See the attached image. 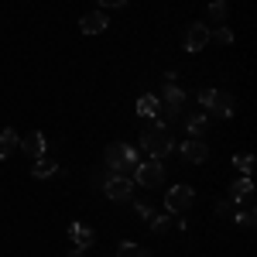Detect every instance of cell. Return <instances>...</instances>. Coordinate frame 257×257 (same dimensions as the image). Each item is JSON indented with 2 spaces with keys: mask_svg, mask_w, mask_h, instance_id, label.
Listing matches in <instances>:
<instances>
[{
  "mask_svg": "<svg viewBox=\"0 0 257 257\" xmlns=\"http://www.w3.org/2000/svg\"><path fill=\"white\" fill-rule=\"evenodd\" d=\"M182 158L192 161V165H202V161L209 158V148H206L199 138H192V141H185V144H182Z\"/></svg>",
  "mask_w": 257,
  "mask_h": 257,
  "instance_id": "8fae6325",
  "label": "cell"
},
{
  "mask_svg": "<svg viewBox=\"0 0 257 257\" xmlns=\"http://www.w3.org/2000/svg\"><path fill=\"white\" fill-rule=\"evenodd\" d=\"M230 202L233 206H243V202H254V182H250V175H243V178H237L233 185H230Z\"/></svg>",
  "mask_w": 257,
  "mask_h": 257,
  "instance_id": "9c48e42d",
  "label": "cell"
},
{
  "mask_svg": "<svg viewBox=\"0 0 257 257\" xmlns=\"http://www.w3.org/2000/svg\"><path fill=\"white\" fill-rule=\"evenodd\" d=\"M192 202H196V189L185 185V182H182V185H172V189L165 192V209H168L172 216H175V213H185Z\"/></svg>",
  "mask_w": 257,
  "mask_h": 257,
  "instance_id": "8992f818",
  "label": "cell"
},
{
  "mask_svg": "<svg viewBox=\"0 0 257 257\" xmlns=\"http://www.w3.org/2000/svg\"><path fill=\"white\" fill-rule=\"evenodd\" d=\"M86 254V250H79V247H72V250H69V257H82Z\"/></svg>",
  "mask_w": 257,
  "mask_h": 257,
  "instance_id": "4316f807",
  "label": "cell"
},
{
  "mask_svg": "<svg viewBox=\"0 0 257 257\" xmlns=\"http://www.w3.org/2000/svg\"><path fill=\"white\" fill-rule=\"evenodd\" d=\"M185 131H189L192 138H202V134L209 131V117H206V113H189V117H185Z\"/></svg>",
  "mask_w": 257,
  "mask_h": 257,
  "instance_id": "2e32d148",
  "label": "cell"
},
{
  "mask_svg": "<svg viewBox=\"0 0 257 257\" xmlns=\"http://www.w3.org/2000/svg\"><path fill=\"white\" fill-rule=\"evenodd\" d=\"M134 213H138L141 219H151V216H155V213H151V206H148V202H134Z\"/></svg>",
  "mask_w": 257,
  "mask_h": 257,
  "instance_id": "d4e9b609",
  "label": "cell"
},
{
  "mask_svg": "<svg viewBox=\"0 0 257 257\" xmlns=\"http://www.w3.org/2000/svg\"><path fill=\"white\" fill-rule=\"evenodd\" d=\"M117 257H148V250H144V247H138V243H120Z\"/></svg>",
  "mask_w": 257,
  "mask_h": 257,
  "instance_id": "603a6c76",
  "label": "cell"
},
{
  "mask_svg": "<svg viewBox=\"0 0 257 257\" xmlns=\"http://www.w3.org/2000/svg\"><path fill=\"white\" fill-rule=\"evenodd\" d=\"M127 0H99V7H123Z\"/></svg>",
  "mask_w": 257,
  "mask_h": 257,
  "instance_id": "484cf974",
  "label": "cell"
},
{
  "mask_svg": "<svg viewBox=\"0 0 257 257\" xmlns=\"http://www.w3.org/2000/svg\"><path fill=\"white\" fill-rule=\"evenodd\" d=\"M172 148H175V141H172V131L161 117H155L148 131H141V151L148 158H165V155H172Z\"/></svg>",
  "mask_w": 257,
  "mask_h": 257,
  "instance_id": "6da1fadb",
  "label": "cell"
},
{
  "mask_svg": "<svg viewBox=\"0 0 257 257\" xmlns=\"http://www.w3.org/2000/svg\"><path fill=\"white\" fill-rule=\"evenodd\" d=\"M148 223H151L155 233H168V230H175V216H172V213H165V216H151Z\"/></svg>",
  "mask_w": 257,
  "mask_h": 257,
  "instance_id": "d6986e66",
  "label": "cell"
},
{
  "mask_svg": "<svg viewBox=\"0 0 257 257\" xmlns=\"http://www.w3.org/2000/svg\"><path fill=\"white\" fill-rule=\"evenodd\" d=\"M202 48H209V28L196 21L185 28V52H202Z\"/></svg>",
  "mask_w": 257,
  "mask_h": 257,
  "instance_id": "ba28073f",
  "label": "cell"
},
{
  "mask_svg": "<svg viewBox=\"0 0 257 257\" xmlns=\"http://www.w3.org/2000/svg\"><path fill=\"white\" fill-rule=\"evenodd\" d=\"M106 24H110V18H106L103 11H89V14H82V21H79L82 35H103Z\"/></svg>",
  "mask_w": 257,
  "mask_h": 257,
  "instance_id": "30bf717a",
  "label": "cell"
},
{
  "mask_svg": "<svg viewBox=\"0 0 257 257\" xmlns=\"http://www.w3.org/2000/svg\"><path fill=\"white\" fill-rule=\"evenodd\" d=\"M134 185H144V189H155V185H161L165 182V168H161L158 158H148L141 161V165H134Z\"/></svg>",
  "mask_w": 257,
  "mask_h": 257,
  "instance_id": "5b68a950",
  "label": "cell"
},
{
  "mask_svg": "<svg viewBox=\"0 0 257 257\" xmlns=\"http://www.w3.org/2000/svg\"><path fill=\"white\" fill-rule=\"evenodd\" d=\"M233 219H237L240 226H254V223H257L254 202H243V206H237V209H233Z\"/></svg>",
  "mask_w": 257,
  "mask_h": 257,
  "instance_id": "ac0fdd59",
  "label": "cell"
},
{
  "mask_svg": "<svg viewBox=\"0 0 257 257\" xmlns=\"http://www.w3.org/2000/svg\"><path fill=\"white\" fill-rule=\"evenodd\" d=\"M103 192H106V199H113V202H127V199L134 196V178L110 175V178H106V185H103Z\"/></svg>",
  "mask_w": 257,
  "mask_h": 257,
  "instance_id": "52a82bcc",
  "label": "cell"
},
{
  "mask_svg": "<svg viewBox=\"0 0 257 257\" xmlns=\"http://www.w3.org/2000/svg\"><path fill=\"white\" fill-rule=\"evenodd\" d=\"M161 113L158 117L168 123V120L182 117V110H185V89L178 86V82H172V86H165V93H161Z\"/></svg>",
  "mask_w": 257,
  "mask_h": 257,
  "instance_id": "277c9868",
  "label": "cell"
},
{
  "mask_svg": "<svg viewBox=\"0 0 257 257\" xmlns=\"http://www.w3.org/2000/svg\"><path fill=\"white\" fill-rule=\"evenodd\" d=\"M233 209H237V206H233L230 199H219L216 206H213V213H216L219 219H233Z\"/></svg>",
  "mask_w": 257,
  "mask_h": 257,
  "instance_id": "44dd1931",
  "label": "cell"
},
{
  "mask_svg": "<svg viewBox=\"0 0 257 257\" xmlns=\"http://www.w3.org/2000/svg\"><path fill=\"white\" fill-rule=\"evenodd\" d=\"M21 148H24V155H31V158H41L48 144H45V134H41V131H35V134H28V138L21 141Z\"/></svg>",
  "mask_w": 257,
  "mask_h": 257,
  "instance_id": "4fadbf2b",
  "label": "cell"
},
{
  "mask_svg": "<svg viewBox=\"0 0 257 257\" xmlns=\"http://www.w3.org/2000/svg\"><path fill=\"white\" fill-rule=\"evenodd\" d=\"M55 172H59V161L45 158V155L35 158V165H31V175H35V178H48V175H55Z\"/></svg>",
  "mask_w": 257,
  "mask_h": 257,
  "instance_id": "e0dca14e",
  "label": "cell"
},
{
  "mask_svg": "<svg viewBox=\"0 0 257 257\" xmlns=\"http://www.w3.org/2000/svg\"><path fill=\"white\" fill-rule=\"evenodd\" d=\"M209 41H216V45H230V41H233V31H230V28H216V31H209Z\"/></svg>",
  "mask_w": 257,
  "mask_h": 257,
  "instance_id": "cb8c5ba5",
  "label": "cell"
},
{
  "mask_svg": "<svg viewBox=\"0 0 257 257\" xmlns=\"http://www.w3.org/2000/svg\"><path fill=\"white\" fill-rule=\"evenodd\" d=\"M199 106H206L213 117H233L237 96L233 93H223V89H199Z\"/></svg>",
  "mask_w": 257,
  "mask_h": 257,
  "instance_id": "3957f363",
  "label": "cell"
},
{
  "mask_svg": "<svg viewBox=\"0 0 257 257\" xmlns=\"http://www.w3.org/2000/svg\"><path fill=\"white\" fill-rule=\"evenodd\" d=\"M103 165L110 175H134V165H138V151L127 144V141H110L106 151H103Z\"/></svg>",
  "mask_w": 257,
  "mask_h": 257,
  "instance_id": "7a4b0ae2",
  "label": "cell"
},
{
  "mask_svg": "<svg viewBox=\"0 0 257 257\" xmlns=\"http://www.w3.org/2000/svg\"><path fill=\"white\" fill-rule=\"evenodd\" d=\"M138 113H141V117H148V120L158 117V113H161V99L155 96V93H144V96L138 99Z\"/></svg>",
  "mask_w": 257,
  "mask_h": 257,
  "instance_id": "5bb4252c",
  "label": "cell"
},
{
  "mask_svg": "<svg viewBox=\"0 0 257 257\" xmlns=\"http://www.w3.org/2000/svg\"><path fill=\"white\" fill-rule=\"evenodd\" d=\"M226 11H230L226 0H213L209 4V21H226Z\"/></svg>",
  "mask_w": 257,
  "mask_h": 257,
  "instance_id": "ffe728a7",
  "label": "cell"
},
{
  "mask_svg": "<svg viewBox=\"0 0 257 257\" xmlns=\"http://www.w3.org/2000/svg\"><path fill=\"white\" fill-rule=\"evenodd\" d=\"M233 165H237L243 175H250V172H254V155H250V151H243V155H237V158H233Z\"/></svg>",
  "mask_w": 257,
  "mask_h": 257,
  "instance_id": "7402d4cb",
  "label": "cell"
},
{
  "mask_svg": "<svg viewBox=\"0 0 257 257\" xmlns=\"http://www.w3.org/2000/svg\"><path fill=\"white\" fill-rule=\"evenodd\" d=\"M69 237H72V243H76L79 250H89L93 240H96V233H93L86 223H72V226H69Z\"/></svg>",
  "mask_w": 257,
  "mask_h": 257,
  "instance_id": "7c38bea8",
  "label": "cell"
},
{
  "mask_svg": "<svg viewBox=\"0 0 257 257\" xmlns=\"http://www.w3.org/2000/svg\"><path fill=\"white\" fill-rule=\"evenodd\" d=\"M18 148H21L18 131H11V127H7V131H0V161H4V158H11V155H14Z\"/></svg>",
  "mask_w": 257,
  "mask_h": 257,
  "instance_id": "9a60e30c",
  "label": "cell"
}]
</instances>
